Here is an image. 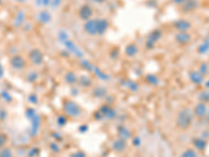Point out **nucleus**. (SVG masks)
I'll return each instance as SVG.
<instances>
[{
  "instance_id": "obj_17",
  "label": "nucleus",
  "mask_w": 209,
  "mask_h": 157,
  "mask_svg": "<svg viewBox=\"0 0 209 157\" xmlns=\"http://www.w3.org/2000/svg\"><path fill=\"white\" fill-rule=\"evenodd\" d=\"M37 2H39V4H42V5H45V4H47L46 2H48V0H37Z\"/></svg>"
},
{
  "instance_id": "obj_15",
  "label": "nucleus",
  "mask_w": 209,
  "mask_h": 157,
  "mask_svg": "<svg viewBox=\"0 0 209 157\" xmlns=\"http://www.w3.org/2000/svg\"><path fill=\"white\" fill-rule=\"evenodd\" d=\"M0 157H12V153L8 149H4L0 152Z\"/></svg>"
},
{
  "instance_id": "obj_20",
  "label": "nucleus",
  "mask_w": 209,
  "mask_h": 157,
  "mask_svg": "<svg viewBox=\"0 0 209 157\" xmlns=\"http://www.w3.org/2000/svg\"><path fill=\"white\" fill-rule=\"evenodd\" d=\"M97 2H103V1H104V0H96Z\"/></svg>"
},
{
  "instance_id": "obj_14",
  "label": "nucleus",
  "mask_w": 209,
  "mask_h": 157,
  "mask_svg": "<svg viewBox=\"0 0 209 157\" xmlns=\"http://www.w3.org/2000/svg\"><path fill=\"white\" fill-rule=\"evenodd\" d=\"M208 49H209V42H205L199 47V49H198V51H199L200 54H204V52H206Z\"/></svg>"
},
{
  "instance_id": "obj_16",
  "label": "nucleus",
  "mask_w": 209,
  "mask_h": 157,
  "mask_svg": "<svg viewBox=\"0 0 209 157\" xmlns=\"http://www.w3.org/2000/svg\"><path fill=\"white\" fill-rule=\"evenodd\" d=\"M5 135H3V134H0V147H2L4 144H5Z\"/></svg>"
},
{
  "instance_id": "obj_21",
  "label": "nucleus",
  "mask_w": 209,
  "mask_h": 157,
  "mask_svg": "<svg viewBox=\"0 0 209 157\" xmlns=\"http://www.w3.org/2000/svg\"><path fill=\"white\" fill-rule=\"evenodd\" d=\"M206 86H207V87H209V82H207V83H206Z\"/></svg>"
},
{
  "instance_id": "obj_1",
  "label": "nucleus",
  "mask_w": 209,
  "mask_h": 157,
  "mask_svg": "<svg viewBox=\"0 0 209 157\" xmlns=\"http://www.w3.org/2000/svg\"><path fill=\"white\" fill-rule=\"evenodd\" d=\"M85 31L90 35H96L98 34V19L88 20L84 25Z\"/></svg>"
},
{
  "instance_id": "obj_9",
  "label": "nucleus",
  "mask_w": 209,
  "mask_h": 157,
  "mask_svg": "<svg viewBox=\"0 0 209 157\" xmlns=\"http://www.w3.org/2000/svg\"><path fill=\"white\" fill-rule=\"evenodd\" d=\"M177 40L180 43H187L190 41V36L187 35L186 33H181L177 36Z\"/></svg>"
},
{
  "instance_id": "obj_13",
  "label": "nucleus",
  "mask_w": 209,
  "mask_h": 157,
  "mask_svg": "<svg viewBox=\"0 0 209 157\" xmlns=\"http://www.w3.org/2000/svg\"><path fill=\"white\" fill-rule=\"evenodd\" d=\"M39 19L41 20V21H43V22H47L49 19H50V16H49L48 13L43 12V13H41L39 15Z\"/></svg>"
},
{
  "instance_id": "obj_8",
  "label": "nucleus",
  "mask_w": 209,
  "mask_h": 157,
  "mask_svg": "<svg viewBox=\"0 0 209 157\" xmlns=\"http://www.w3.org/2000/svg\"><path fill=\"white\" fill-rule=\"evenodd\" d=\"M190 80H191V81L194 82V83H196V84H201L202 81H203L201 74H200L199 72H196V71L190 74Z\"/></svg>"
},
{
  "instance_id": "obj_7",
  "label": "nucleus",
  "mask_w": 209,
  "mask_h": 157,
  "mask_svg": "<svg viewBox=\"0 0 209 157\" xmlns=\"http://www.w3.org/2000/svg\"><path fill=\"white\" fill-rule=\"evenodd\" d=\"M195 113L198 115L199 117H202L206 114V106L205 104H199L198 106L195 108Z\"/></svg>"
},
{
  "instance_id": "obj_22",
  "label": "nucleus",
  "mask_w": 209,
  "mask_h": 157,
  "mask_svg": "<svg viewBox=\"0 0 209 157\" xmlns=\"http://www.w3.org/2000/svg\"><path fill=\"white\" fill-rule=\"evenodd\" d=\"M0 2H1V0H0Z\"/></svg>"
},
{
  "instance_id": "obj_10",
  "label": "nucleus",
  "mask_w": 209,
  "mask_h": 157,
  "mask_svg": "<svg viewBox=\"0 0 209 157\" xmlns=\"http://www.w3.org/2000/svg\"><path fill=\"white\" fill-rule=\"evenodd\" d=\"M137 51H138L137 47H136V45H134V44H130L126 49L127 54H128V56H130V57L135 56V54H137Z\"/></svg>"
},
{
  "instance_id": "obj_3",
  "label": "nucleus",
  "mask_w": 209,
  "mask_h": 157,
  "mask_svg": "<svg viewBox=\"0 0 209 157\" xmlns=\"http://www.w3.org/2000/svg\"><path fill=\"white\" fill-rule=\"evenodd\" d=\"M11 65L15 69H22L25 66V61L21 56H14L11 59Z\"/></svg>"
},
{
  "instance_id": "obj_11",
  "label": "nucleus",
  "mask_w": 209,
  "mask_h": 157,
  "mask_svg": "<svg viewBox=\"0 0 209 157\" xmlns=\"http://www.w3.org/2000/svg\"><path fill=\"white\" fill-rule=\"evenodd\" d=\"M181 157H197V154H196V152H195L194 150L188 149V150H186V151L184 152Z\"/></svg>"
},
{
  "instance_id": "obj_4",
  "label": "nucleus",
  "mask_w": 209,
  "mask_h": 157,
  "mask_svg": "<svg viewBox=\"0 0 209 157\" xmlns=\"http://www.w3.org/2000/svg\"><path fill=\"white\" fill-rule=\"evenodd\" d=\"M191 123V116L188 112H182L179 117V125H180L182 128H186L188 127Z\"/></svg>"
},
{
  "instance_id": "obj_2",
  "label": "nucleus",
  "mask_w": 209,
  "mask_h": 157,
  "mask_svg": "<svg viewBox=\"0 0 209 157\" xmlns=\"http://www.w3.org/2000/svg\"><path fill=\"white\" fill-rule=\"evenodd\" d=\"M43 54L38 49H33L31 52H29V60L31 61V63L35 65H40L41 63L43 62Z\"/></svg>"
},
{
  "instance_id": "obj_18",
  "label": "nucleus",
  "mask_w": 209,
  "mask_h": 157,
  "mask_svg": "<svg viewBox=\"0 0 209 157\" xmlns=\"http://www.w3.org/2000/svg\"><path fill=\"white\" fill-rule=\"evenodd\" d=\"M175 2H176L177 4H180V3H182V2H184L185 0H174Z\"/></svg>"
},
{
  "instance_id": "obj_6",
  "label": "nucleus",
  "mask_w": 209,
  "mask_h": 157,
  "mask_svg": "<svg viewBox=\"0 0 209 157\" xmlns=\"http://www.w3.org/2000/svg\"><path fill=\"white\" fill-rule=\"evenodd\" d=\"M175 26H176L179 31H181L182 33H184L185 31L189 29L190 23H189V22H187V21H185V20H179L178 22H176V23H175Z\"/></svg>"
},
{
  "instance_id": "obj_5",
  "label": "nucleus",
  "mask_w": 209,
  "mask_h": 157,
  "mask_svg": "<svg viewBox=\"0 0 209 157\" xmlns=\"http://www.w3.org/2000/svg\"><path fill=\"white\" fill-rule=\"evenodd\" d=\"M92 16V10L89 5H84L79 10V17L83 20H89Z\"/></svg>"
},
{
  "instance_id": "obj_19",
  "label": "nucleus",
  "mask_w": 209,
  "mask_h": 157,
  "mask_svg": "<svg viewBox=\"0 0 209 157\" xmlns=\"http://www.w3.org/2000/svg\"><path fill=\"white\" fill-rule=\"evenodd\" d=\"M2 74H3V70H2V66L0 64V78L2 77Z\"/></svg>"
},
{
  "instance_id": "obj_12",
  "label": "nucleus",
  "mask_w": 209,
  "mask_h": 157,
  "mask_svg": "<svg viewBox=\"0 0 209 157\" xmlns=\"http://www.w3.org/2000/svg\"><path fill=\"white\" fill-rule=\"evenodd\" d=\"M195 145H196V147L200 150L205 149V147H206V142H204L203 139H197L196 142H195Z\"/></svg>"
}]
</instances>
